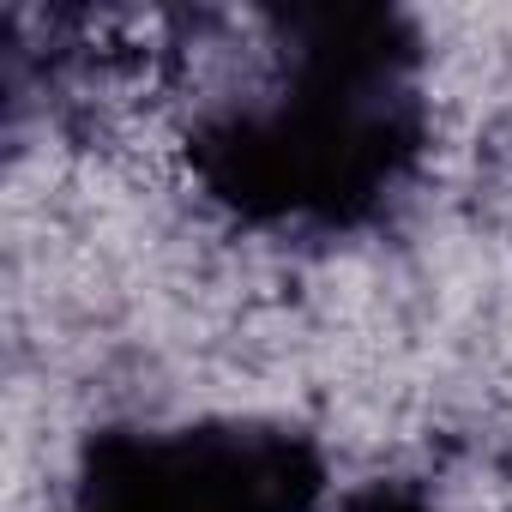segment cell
<instances>
[{
	"instance_id": "obj_1",
	"label": "cell",
	"mask_w": 512,
	"mask_h": 512,
	"mask_svg": "<svg viewBox=\"0 0 512 512\" xmlns=\"http://www.w3.org/2000/svg\"><path fill=\"white\" fill-rule=\"evenodd\" d=\"M272 73L187 127L193 187L241 229L338 241L416 181L434 109L428 49L398 7H272Z\"/></svg>"
},
{
	"instance_id": "obj_2",
	"label": "cell",
	"mask_w": 512,
	"mask_h": 512,
	"mask_svg": "<svg viewBox=\"0 0 512 512\" xmlns=\"http://www.w3.org/2000/svg\"><path fill=\"white\" fill-rule=\"evenodd\" d=\"M332 464L290 416L103 422L79 440L61 512H326Z\"/></svg>"
},
{
	"instance_id": "obj_3",
	"label": "cell",
	"mask_w": 512,
	"mask_h": 512,
	"mask_svg": "<svg viewBox=\"0 0 512 512\" xmlns=\"http://www.w3.org/2000/svg\"><path fill=\"white\" fill-rule=\"evenodd\" d=\"M332 512H440L416 482H398V476H374V482H356Z\"/></svg>"
}]
</instances>
